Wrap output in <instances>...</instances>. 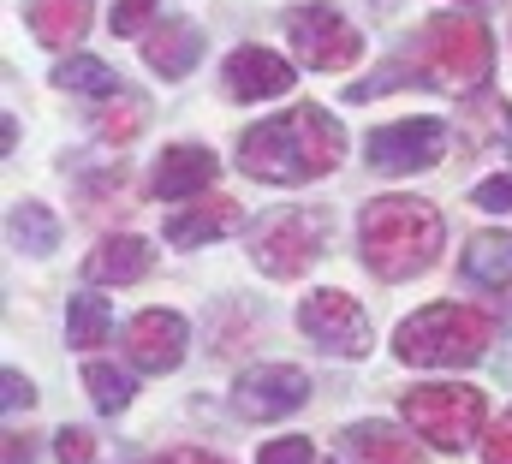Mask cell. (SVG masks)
<instances>
[{
	"instance_id": "1",
	"label": "cell",
	"mask_w": 512,
	"mask_h": 464,
	"mask_svg": "<svg viewBox=\"0 0 512 464\" xmlns=\"http://www.w3.org/2000/svg\"><path fill=\"white\" fill-rule=\"evenodd\" d=\"M495 72V36L477 12H435L393 60H387L376 78L352 84L346 96L352 102H370L387 96L399 84H423V90H441V96H477Z\"/></svg>"
},
{
	"instance_id": "2",
	"label": "cell",
	"mask_w": 512,
	"mask_h": 464,
	"mask_svg": "<svg viewBox=\"0 0 512 464\" xmlns=\"http://www.w3.org/2000/svg\"><path fill=\"white\" fill-rule=\"evenodd\" d=\"M346 161V131L328 108H286L239 137V173L262 185H310Z\"/></svg>"
},
{
	"instance_id": "3",
	"label": "cell",
	"mask_w": 512,
	"mask_h": 464,
	"mask_svg": "<svg viewBox=\"0 0 512 464\" xmlns=\"http://www.w3.org/2000/svg\"><path fill=\"white\" fill-rule=\"evenodd\" d=\"M441 244H447V221L423 197H376L358 215V250H364L370 274H382V280L429 274L441 262Z\"/></svg>"
},
{
	"instance_id": "4",
	"label": "cell",
	"mask_w": 512,
	"mask_h": 464,
	"mask_svg": "<svg viewBox=\"0 0 512 464\" xmlns=\"http://www.w3.org/2000/svg\"><path fill=\"white\" fill-rule=\"evenodd\" d=\"M495 340V316L477 304H429L393 328V351L411 369H465Z\"/></svg>"
},
{
	"instance_id": "5",
	"label": "cell",
	"mask_w": 512,
	"mask_h": 464,
	"mask_svg": "<svg viewBox=\"0 0 512 464\" xmlns=\"http://www.w3.org/2000/svg\"><path fill=\"white\" fill-rule=\"evenodd\" d=\"M399 411H405V429L423 435L429 447L441 453H465L477 435H483V393L465 387V381H423V387H405L399 393Z\"/></svg>"
},
{
	"instance_id": "6",
	"label": "cell",
	"mask_w": 512,
	"mask_h": 464,
	"mask_svg": "<svg viewBox=\"0 0 512 464\" xmlns=\"http://www.w3.org/2000/svg\"><path fill=\"white\" fill-rule=\"evenodd\" d=\"M322 250H328V215L310 209H286L251 232V262L268 280H298Z\"/></svg>"
},
{
	"instance_id": "7",
	"label": "cell",
	"mask_w": 512,
	"mask_h": 464,
	"mask_svg": "<svg viewBox=\"0 0 512 464\" xmlns=\"http://www.w3.org/2000/svg\"><path fill=\"white\" fill-rule=\"evenodd\" d=\"M286 36H292V54H298L304 66H316V72H340V66H352V60L364 54L358 24H352L346 12H334L328 0L292 6V12H286Z\"/></svg>"
},
{
	"instance_id": "8",
	"label": "cell",
	"mask_w": 512,
	"mask_h": 464,
	"mask_svg": "<svg viewBox=\"0 0 512 464\" xmlns=\"http://www.w3.org/2000/svg\"><path fill=\"white\" fill-rule=\"evenodd\" d=\"M447 155V119H393V125H376L370 137H364V161L387 173V179H399V173H423V167H435Z\"/></svg>"
},
{
	"instance_id": "9",
	"label": "cell",
	"mask_w": 512,
	"mask_h": 464,
	"mask_svg": "<svg viewBox=\"0 0 512 464\" xmlns=\"http://www.w3.org/2000/svg\"><path fill=\"white\" fill-rule=\"evenodd\" d=\"M298 328L310 346H322L328 357H364L370 351V316L358 310V298H346L340 286H322L298 304Z\"/></svg>"
},
{
	"instance_id": "10",
	"label": "cell",
	"mask_w": 512,
	"mask_h": 464,
	"mask_svg": "<svg viewBox=\"0 0 512 464\" xmlns=\"http://www.w3.org/2000/svg\"><path fill=\"white\" fill-rule=\"evenodd\" d=\"M310 399V375L298 363H256L233 381V411L251 423H280Z\"/></svg>"
},
{
	"instance_id": "11",
	"label": "cell",
	"mask_w": 512,
	"mask_h": 464,
	"mask_svg": "<svg viewBox=\"0 0 512 464\" xmlns=\"http://www.w3.org/2000/svg\"><path fill=\"white\" fill-rule=\"evenodd\" d=\"M185 346H191V328L173 310H143V316L126 322V357H131V369H143V375L179 369L185 363Z\"/></svg>"
},
{
	"instance_id": "12",
	"label": "cell",
	"mask_w": 512,
	"mask_h": 464,
	"mask_svg": "<svg viewBox=\"0 0 512 464\" xmlns=\"http://www.w3.org/2000/svg\"><path fill=\"white\" fill-rule=\"evenodd\" d=\"M221 78H227V96H233V102H268V96H286L298 72H292V60H280L274 48L239 42V48L221 60Z\"/></svg>"
},
{
	"instance_id": "13",
	"label": "cell",
	"mask_w": 512,
	"mask_h": 464,
	"mask_svg": "<svg viewBox=\"0 0 512 464\" xmlns=\"http://www.w3.org/2000/svg\"><path fill=\"white\" fill-rule=\"evenodd\" d=\"M215 173H221L215 149H203V143H173V149L155 161L149 191H155L161 203H185V197H203V191L215 185Z\"/></svg>"
},
{
	"instance_id": "14",
	"label": "cell",
	"mask_w": 512,
	"mask_h": 464,
	"mask_svg": "<svg viewBox=\"0 0 512 464\" xmlns=\"http://www.w3.org/2000/svg\"><path fill=\"white\" fill-rule=\"evenodd\" d=\"M239 227H245V209L233 197H197V203L167 215V244L173 250H197V244H215V238H227Z\"/></svg>"
},
{
	"instance_id": "15",
	"label": "cell",
	"mask_w": 512,
	"mask_h": 464,
	"mask_svg": "<svg viewBox=\"0 0 512 464\" xmlns=\"http://www.w3.org/2000/svg\"><path fill=\"white\" fill-rule=\"evenodd\" d=\"M149 268H155V250H149L137 232H114V238H102V244L84 256V280H90V286H137Z\"/></svg>"
},
{
	"instance_id": "16",
	"label": "cell",
	"mask_w": 512,
	"mask_h": 464,
	"mask_svg": "<svg viewBox=\"0 0 512 464\" xmlns=\"http://www.w3.org/2000/svg\"><path fill=\"white\" fill-rule=\"evenodd\" d=\"M143 60H149V72H155V78H167V84L191 78V72H197V60H203V36H197V24H191V18H167L161 30H149Z\"/></svg>"
},
{
	"instance_id": "17",
	"label": "cell",
	"mask_w": 512,
	"mask_h": 464,
	"mask_svg": "<svg viewBox=\"0 0 512 464\" xmlns=\"http://www.w3.org/2000/svg\"><path fill=\"white\" fill-rule=\"evenodd\" d=\"M90 12H96V0H24V24H30V36H36L42 48H54V54H66V48L84 42Z\"/></svg>"
},
{
	"instance_id": "18",
	"label": "cell",
	"mask_w": 512,
	"mask_h": 464,
	"mask_svg": "<svg viewBox=\"0 0 512 464\" xmlns=\"http://www.w3.org/2000/svg\"><path fill=\"white\" fill-rule=\"evenodd\" d=\"M340 447H346V459L352 464H423V453L405 441V429H393V423H352L346 435H340Z\"/></svg>"
},
{
	"instance_id": "19",
	"label": "cell",
	"mask_w": 512,
	"mask_h": 464,
	"mask_svg": "<svg viewBox=\"0 0 512 464\" xmlns=\"http://www.w3.org/2000/svg\"><path fill=\"white\" fill-rule=\"evenodd\" d=\"M465 280L483 286V292H507L512 286V232H477L459 256Z\"/></svg>"
},
{
	"instance_id": "20",
	"label": "cell",
	"mask_w": 512,
	"mask_h": 464,
	"mask_svg": "<svg viewBox=\"0 0 512 464\" xmlns=\"http://www.w3.org/2000/svg\"><path fill=\"white\" fill-rule=\"evenodd\" d=\"M108 334H114V310H108V298L78 292V298L66 304V340H72L78 351H96V346H108Z\"/></svg>"
},
{
	"instance_id": "21",
	"label": "cell",
	"mask_w": 512,
	"mask_h": 464,
	"mask_svg": "<svg viewBox=\"0 0 512 464\" xmlns=\"http://www.w3.org/2000/svg\"><path fill=\"white\" fill-rule=\"evenodd\" d=\"M54 90H78V96H120V78L108 60H90V54H72L54 66Z\"/></svg>"
},
{
	"instance_id": "22",
	"label": "cell",
	"mask_w": 512,
	"mask_h": 464,
	"mask_svg": "<svg viewBox=\"0 0 512 464\" xmlns=\"http://www.w3.org/2000/svg\"><path fill=\"white\" fill-rule=\"evenodd\" d=\"M12 244L30 250V256L60 250V221L48 215V203H18V209H12Z\"/></svg>"
},
{
	"instance_id": "23",
	"label": "cell",
	"mask_w": 512,
	"mask_h": 464,
	"mask_svg": "<svg viewBox=\"0 0 512 464\" xmlns=\"http://www.w3.org/2000/svg\"><path fill=\"white\" fill-rule=\"evenodd\" d=\"M84 387H90V399H96L102 417H120L131 405V375L114 369V363H84Z\"/></svg>"
},
{
	"instance_id": "24",
	"label": "cell",
	"mask_w": 512,
	"mask_h": 464,
	"mask_svg": "<svg viewBox=\"0 0 512 464\" xmlns=\"http://www.w3.org/2000/svg\"><path fill=\"white\" fill-rule=\"evenodd\" d=\"M96 131H102V143H131V137L143 131V102H137V96H126V90H120V102H114L108 114L96 119Z\"/></svg>"
},
{
	"instance_id": "25",
	"label": "cell",
	"mask_w": 512,
	"mask_h": 464,
	"mask_svg": "<svg viewBox=\"0 0 512 464\" xmlns=\"http://www.w3.org/2000/svg\"><path fill=\"white\" fill-rule=\"evenodd\" d=\"M96 453H102V441H96L90 429H72V423H66V429L54 435V459L60 464H96Z\"/></svg>"
},
{
	"instance_id": "26",
	"label": "cell",
	"mask_w": 512,
	"mask_h": 464,
	"mask_svg": "<svg viewBox=\"0 0 512 464\" xmlns=\"http://www.w3.org/2000/svg\"><path fill=\"white\" fill-rule=\"evenodd\" d=\"M256 464H316V447L304 441V435H280V441H268Z\"/></svg>"
},
{
	"instance_id": "27",
	"label": "cell",
	"mask_w": 512,
	"mask_h": 464,
	"mask_svg": "<svg viewBox=\"0 0 512 464\" xmlns=\"http://www.w3.org/2000/svg\"><path fill=\"white\" fill-rule=\"evenodd\" d=\"M149 18H155V0H114V12H108V30H114V36H137Z\"/></svg>"
},
{
	"instance_id": "28",
	"label": "cell",
	"mask_w": 512,
	"mask_h": 464,
	"mask_svg": "<svg viewBox=\"0 0 512 464\" xmlns=\"http://www.w3.org/2000/svg\"><path fill=\"white\" fill-rule=\"evenodd\" d=\"M471 203H477V209H489V215H512V173L483 179V185L471 191Z\"/></svg>"
},
{
	"instance_id": "29",
	"label": "cell",
	"mask_w": 512,
	"mask_h": 464,
	"mask_svg": "<svg viewBox=\"0 0 512 464\" xmlns=\"http://www.w3.org/2000/svg\"><path fill=\"white\" fill-rule=\"evenodd\" d=\"M0 387H6V393H0V405H6V411H30V405H36V387H30L18 369H6V375H0Z\"/></svg>"
},
{
	"instance_id": "30",
	"label": "cell",
	"mask_w": 512,
	"mask_h": 464,
	"mask_svg": "<svg viewBox=\"0 0 512 464\" xmlns=\"http://www.w3.org/2000/svg\"><path fill=\"white\" fill-rule=\"evenodd\" d=\"M483 464H512V411L489 429V441H483Z\"/></svg>"
},
{
	"instance_id": "31",
	"label": "cell",
	"mask_w": 512,
	"mask_h": 464,
	"mask_svg": "<svg viewBox=\"0 0 512 464\" xmlns=\"http://www.w3.org/2000/svg\"><path fill=\"white\" fill-rule=\"evenodd\" d=\"M149 464H227V459L209 453V447H173V453H155Z\"/></svg>"
},
{
	"instance_id": "32",
	"label": "cell",
	"mask_w": 512,
	"mask_h": 464,
	"mask_svg": "<svg viewBox=\"0 0 512 464\" xmlns=\"http://www.w3.org/2000/svg\"><path fill=\"white\" fill-rule=\"evenodd\" d=\"M30 459H36L30 435H6V464H30Z\"/></svg>"
},
{
	"instance_id": "33",
	"label": "cell",
	"mask_w": 512,
	"mask_h": 464,
	"mask_svg": "<svg viewBox=\"0 0 512 464\" xmlns=\"http://www.w3.org/2000/svg\"><path fill=\"white\" fill-rule=\"evenodd\" d=\"M459 6H489V0H459Z\"/></svg>"
},
{
	"instance_id": "34",
	"label": "cell",
	"mask_w": 512,
	"mask_h": 464,
	"mask_svg": "<svg viewBox=\"0 0 512 464\" xmlns=\"http://www.w3.org/2000/svg\"><path fill=\"white\" fill-rule=\"evenodd\" d=\"M507 137H512V114H507Z\"/></svg>"
}]
</instances>
